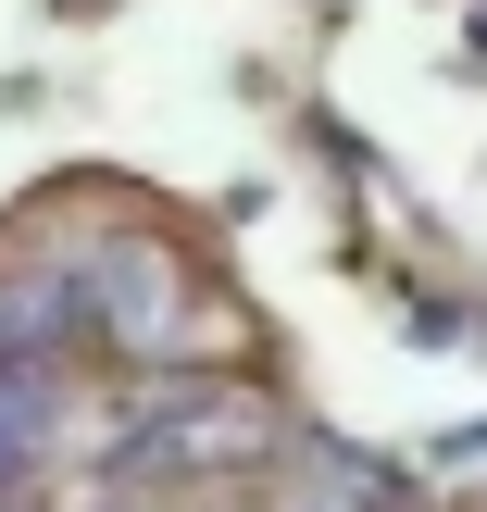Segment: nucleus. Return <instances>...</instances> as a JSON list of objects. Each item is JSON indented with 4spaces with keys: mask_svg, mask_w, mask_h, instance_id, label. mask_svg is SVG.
<instances>
[{
    "mask_svg": "<svg viewBox=\"0 0 487 512\" xmlns=\"http://www.w3.org/2000/svg\"><path fill=\"white\" fill-rule=\"evenodd\" d=\"M38 438H50V413H38V388H25V375H0V488H13V475L38 463Z\"/></svg>",
    "mask_w": 487,
    "mask_h": 512,
    "instance_id": "1",
    "label": "nucleus"
},
{
    "mask_svg": "<svg viewBox=\"0 0 487 512\" xmlns=\"http://www.w3.org/2000/svg\"><path fill=\"white\" fill-rule=\"evenodd\" d=\"M38 325H50V313H25V288H0V375H13V350L38 338Z\"/></svg>",
    "mask_w": 487,
    "mask_h": 512,
    "instance_id": "2",
    "label": "nucleus"
}]
</instances>
